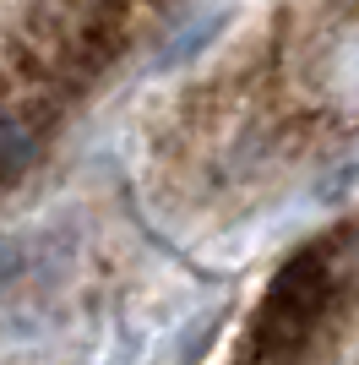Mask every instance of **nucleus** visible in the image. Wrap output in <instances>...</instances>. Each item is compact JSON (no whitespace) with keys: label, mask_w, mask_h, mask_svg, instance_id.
Here are the masks:
<instances>
[{"label":"nucleus","mask_w":359,"mask_h":365,"mask_svg":"<svg viewBox=\"0 0 359 365\" xmlns=\"http://www.w3.org/2000/svg\"><path fill=\"white\" fill-rule=\"evenodd\" d=\"M332 294H338V262H332V251L311 245L272 284L267 305L256 317V333H251V360L256 365H288L305 349V338L321 327V317L332 311Z\"/></svg>","instance_id":"1"}]
</instances>
